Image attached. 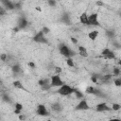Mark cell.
Masks as SVG:
<instances>
[{
    "instance_id": "6da1fadb",
    "label": "cell",
    "mask_w": 121,
    "mask_h": 121,
    "mask_svg": "<svg viewBox=\"0 0 121 121\" xmlns=\"http://www.w3.org/2000/svg\"><path fill=\"white\" fill-rule=\"evenodd\" d=\"M59 91V93L60 94V95H70L71 93H73L74 92V89L73 88H71L70 86H68V85H60V88L58 90Z\"/></svg>"
},
{
    "instance_id": "7a4b0ae2",
    "label": "cell",
    "mask_w": 121,
    "mask_h": 121,
    "mask_svg": "<svg viewBox=\"0 0 121 121\" xmlns=\"http://www.w3.org/2000/svg\"><path fill=\"white\" fill-rule=\"evenodd\" d=\"M62 84H63V82H62L60 76L56 75V76H53L51 78V85L52 86H60Z\"/></svg>"
},
{
    "instance_id": "3957f363",
    "label": "cell",
    "mask_w": 121,
    "mask_h": 121,
    "mask_svg": "<svg viewBox=\"0 0 121 121\" xmlns=\"http://www.w3.org/2000/svg\"><path fill=\"white\" fill-rule=\"evenodd\" d=\"M88 25H91V26H97L98 25L97 14L93 13L90 16H88Z\"/></svg>"
},
{
    "instance_id": "277c9868",
    "label": "cell",
    "mask_w": 121,
    "mask_h": 121,
    "mask_svg": "<svg viewBox=\"0 0 121 121\" xmlns=\"http://www.w3.org/2000/svg\"><path fill=\"white\" fill-rule=\"evenodd\" d=\"M34 41L35 42H37V43H46V40H45V38H44V36H43V31H40V32H38L36 35H35V37H34Z\"/></svg>"
},
{
    "instance_id": "5b68a950",
    "label": "cell",
    "mask_w": 121,
    "mask_h": 121,
    "mask_svg": "<svg viewBox=\"0 0 121 121\" xmlns=\"http://www.w3.org/2000/svg\"><path fill=\"white\" fill-rule=\"evenodd\" d=\"M60 53H61L63 56H65V57H70V56L72 55L71 50H70L66 45H63V44L60 47Z\"/></svg>"
},
{
    "instance_id": "8992f818",
    "label": "cell",
    "mask_w": 121,
    "mask_h": 121,
    "mask_svg": "<svg viewBox=\"0 0 121 121\" xmlns=\"http://www.w3.org/2000/svg\"><path fill=\"white\" fill-rule=\"evenodd\" d=\"M102 55L104 56V58L106 59H114V54L113 52H112L109 49H104L102 52Z\"/></svg>"
},
{
    "instance_id": "52a82bcc",
    "label": "cell",
    "mask_w": 121,
    "mask_h": 121,
    "mask_svg": "<svg viewBox=\"0 0 121 121\" xmlns=\"http://www.w3.org/2000/svg\"><path fill=\"white\" fill-rule=\"evenodd\" d=\"M37 112H38V114H40V115H46V114H48V112H47V111H46V108H45L43 105H39V106H38Z\"/></svg>"
},
{
    "instance_id": "ba28073f",
    "label": "cell",
    "mask_w": 121,
    "mask_h": 121,
    "mask_svg": "<svg viewBox=\"0 0 121 121\" xmlns=\"http://www.w3.org/2000/svg\"><path fill=\"white\" fill-rule=\"evenodd\" d=\"M110 108L107 106L106 103H100L96 106V111L97 112H105V111H109Z\"/></svg>"
},
{
    "instance_id": "9c48e42d",
    "label": "cell",
    "mask_w": 121,
    "mask_h": 121,
    "mask_svg": "<svg viewBox=\"0 0 121 121\" xmlns=\"http://www.w3.org/2000/svg\"><path fill=\"white\" fill-rule=\"evenodd\" d=\"M88 108H89V106H88V104H87V102L85 100L80 101L78 103V105L77 106V110H87Z\"/></svg>"
},
{
    "instance_id": "30bf717a",
    "label": "cell",
    "mask_w": 121,
    "mask_h": 121,
    "mask_svg": "<svg viewBox=\"0 0 121 121\" xmlns=\"http://www.w3.org/2000/svg\"><path fill=\"white\" fill-rule=\"evenodd\" d=\"M79 20H80V22H81L82 24L88 25V15H87L86 13H82V14L80 15V17H79Z\"/></svg>"
},
{
    "instance_id": "8fae6325",
    "label": "cell",
    "mask_w": 121,
    "mask_h": 121,
    "mask_svg": "<svg viewBox=\"0 0 121 121\" xmlns=\"http://www.w3.org/2000/svg\"><path fill=\"white\" fill-rule=\"evenodd\" d=\"M78 52H79V54H80L82 57H87V56H88L87 50H86V48L83 47V46H79V47H78Z\"/></svg>"
},
{
    "instance_id": "7c38bea8",
    "label": "cell",
    "mask_w": 121,
    "mask_h": 121,
    "mask_svg": "<svg viewBox=\"0 0 121 121\" xmlns=\"http://www.w3.org/2000/svg\"><path fill=\"white\" fill-rule=\"evenodd\" d=\"M97 35H98V31L94 30V31H91L88 36H89V38H90L91 40H95L96 37H97Z\"/></svg>"
},
{
    "instance_id": "4fadbf2b",
    "label": "cell",
    "mask_w": 121,
    "mask_h": 121,
    "mask_svg": "<svg viewBox=\"0 0 121 121\" xmlns=\"http://www.w3.org/2000/svg\"><path fill=\"white\" fill-rule=\"evenodd\" d=\"M18 25H19V27H20V28H24V27L27 25V22H26V19H21V20L19 21V24H18Z\"/></svg>"
},
{
    "instance_id": "5bb4252c",
    "label": "cell",
    "mask_w": 121,
    "mask_h": 121,
    "mask_svg": "<svg viewBox=\"0 0 121 121\" xmlns=\"http://www.w3.org/2000/svg\"><path fill=\"white\" fill-rule=\"evenodd\" d=\"M15 112L16 113H20V112H21V110L23 109V106L21 105V104H19V103H17L16 105H15Z\"/></svg>"
},
{
    "instance_id": "9a60e30c",
    "label": "cell",
    "mask_w": 121,
    "mask_h": 121,
    "mask_svg": "<svg viewBox=\"0 0 121 121\" xmlns=\"http://www.w3.org/2000/svg\"><path fill=\"white\" fill-rule=\"evenodd\" d=\"M86 93H87V94H94V93H95V92L94 87L89 86V87H87V88H86Z\"/></svg>"
},
{
    "instance_id": "2e32d148",
    "label": "cell",
    "mask_w": 121,
    "mask_h": 121,
    "mask_svg": "<svg viewBox=\"0 0 121 121\" xmlns=\"http://www.w3.org/2000/svg\"><path fill=\"white\" fill-rule=\"evenodd\" d=\"M13 85H14V87H16V88L23 89V85L21 84V82H20V81H14V82H13Z\"/></svg>"
},
{
    "instance_id": "e0dca14e",
    "label": "cell",
    "mask_w": 121,
    "mask_h": 121,
    "mask_svg": "<svg viewBox=\"0 0 121 121\" xmlns=\"http://www.w3.org/2000/svg\"><path fill=\"white\" fill-rule=\"evenodd\" d=\"M67 64H68L69 66H71V67H73V66H74V62H73L72 59L68 58V60H67Z\"/></svg>"
},
{
    "instance_id": "ac0fdd59",
    "label": "cell",
    "mask_w": 121,
    "mask_h": 121,
    "mask_svg": "<svg viewBox=\"0 0 121 121\" xmlns=\"http://www.w3.org/2000/svg\"><path fill=\"white\" fill-rule=\"evenodd\" d=\"M52 108H53L54 110H56V111H59V110L60 109V106L59 104H55V105L52 106Z\"/></svg>"
},
{
    "instance_id": "d6986e66",
    "label": "cell",
    "mask_w": 121,
    "mask_h": 121,
    "mask_svg": "<svg viewBox=\"0 0 121 121\" xmlns=\"http://www.w3.org/2000/svg\"><path fill=\"white\" fill-rule=\"evenodd\" d=\"M12 70H13L14 72H19V71H20V67H19L18 65H14L13 68H12Z\"/></svg>"
},
{
    "instance_id": "ffe728a7",
    "label": "cell",
    "mask_w": 121,
    "mask_h": 121,
    "mask_svg": "<svg viewBox=\"0 0 121 121\" xmlns=\"http://www.w3.org/2000/svg\"><path fill=\"white\" fill-rule=\"evenodd\" d=\"M112 109L117 111V110L120 109V105H119V104H113V105H112Z\"/></svg>"
},
{
    "instance_id": "44dd1931",
    "label": "cell",
    "mask_w": 121,
    "mask_h": 121,
    "mask_svg": "<svg viewBox=\"0 0 121 121\" xmlns=\"http://www.w3.org/2000/svg\"><path fill=\"white\" fill-rule=\"evenodd\" d=\"M74 92L76 93V95H77V96H78V97H81V96H82V94H81V93H79L78 91H77V90H74Z\"/></svg>"
},
{
    "instance_id": "7402d4cb",
    "label": "cell",
    "mask_w": 121,
    "mask_h": 121,
    "mask_svg": "<svg viewBox=\"0 0 121 121\" xmlns=\"http://www.w3.org/2000/svg\"><path fill=\"white\" fill-rule=\"evenodd\" d=\"M110 78H111V76H110V75H106V76L103 77V80H108V79H110Z\"/></svg>"
},
{
    "instance_id": "603a6c76",
    "label": "cell",
    "mask_w": 121,
    "mask_h": 121,
    "mask_svg": "<svg viewBox=\"0 0 121 121\" xmlns=\"http://www.w3.org/2000/svg\"><path fill=\"white\" fill-rule=\"evenodd\" d=\"M48 3H49V5L50 6H55V0H48Z\"/></svg>"
},
{
    "instance_id": "cb8c5ba5",
    "label": "cell",
    "mask_w": 121,
    "mask_h": 121,
    "mask_svg": "<svg viewBox=\"0 0 121 121\" xmlns=\"http://www.w3.org/2000/svg\"><path fill=\"white\" fill-rule=\"evenodd\" d=\"M113 73H114L115 75H119V69H118V68H114V69H113Z\"/></svg>"
},
{
    "instance_id": "d4e9b609",
    "label": "cell",
    "mask_w": 121,
    "mask_h": 121,
    "mask_svg": "<svg viewBox=\"0 0 121 121\" xmlns=\"http://www.w3.org/2000/svg\"><path fill=\"white\" fill-rule=\"evenodd\" d=\"M0 58H1V60H6V58H7V56H6L5 54H2V55L0 56Z\"/></svg>"
},
{
    "instance_id": "484cf974",
    "label": "cell",
    "mask_w": 121,
    "mask_h": 121,
    "mask_svg": "<svg viewBox=\"0 0 121 121\" xmlns=\"http://www.w3.org/2000/svg\"><path fill=\"white\" fill-rule=\"evenodd\" d=\"M120 84H121V80H120V79H116V80H115V85L120 86Z\"/></svg>"
},
{
    "instance_id": "4316f807",
    "label": "cell",
    "mask_w": 121,
    "mask_h": 121,
    "mask_svg": "<svg viewBox=\"0 0 121 121\" xmlns=\"http://www.w3.org/2000/svg\"><path fill=\"white\" fill-rule=\"evenodd\" d=\"M55 71H56V73H60V72H61V69H60V67H56Z\"/></svg>"
},
{
    "instance_id": "83f0119b",
    "label": "cell",
    "mask_w": 121,
    "mask_h": 121,
    "mask_svg": "<svg viewBox=\"0 0 121 121\" xmlns=\"http://www.w3.org/2000/svg\"><path fill=\"white\" fill-rule=\"evenodd\" d=\"M5 12H6L5 9H4L3 8H0V15H1V14H5Z\"/></svg>"
},
{
    "instance_id": "f1b7e54d",
    "label": "cell",
    "mask_w": 121,
    "mask_h": 121,
    "mask_svg": "<svg viewBox=\"0 0 121 121\" xmlns=\"http://www.w3.org/2000/svg\"><path fill=\"white\" fill-rule=\"evenodd\" d=\"M43 33H44V32H45V33H48V32H49V29H48L47 27H43Z\"/></svg>"
},
{
    "instance_id": "f546056e",
    "label": "cell",
    "mask_w": 121,
    "mask_h": 121,
    "mask_svg": "<svg viewBox=\"0 0 121 121\" xmlns=\"http://www.w3.org/2000/svg\"><path fill=\"white\" fill-rule=\"evenodd\" d=\"M71 40H72V42H73V43H75V44H76V43H78V41H77V40H76L75 38H71Z\"/></svg>"
},
{
    "instance_id": "4dcf8cb0",
    "label": "cell",
    "mask_w": 121,
    "mask_h": 121,
    "mask_svg": "<svg viewBox=\"0 0 121 121\" xmlns=\"http://www.w3.org/2000/svg\"><path fill=\"white\" fill-rule=\"evenodd\" d=\"M28 65H29V66H31V67H34V66H35L33 62H29V63H28Z\"/></svg>"
},
{
    "instance_id": "1f68e13d",
    "label": "cell",
    "mask_w": 121,
    "mask_h": 121,
    "mask_svg": "<svg viewBox=\"0 0 121 121\" xmlns=\"http://www.w3.org/2000/svg\"><path fill=\"white\" fill-rule=\"evenodd\" d=\"M92 80H93V81H95V82H96V78H92Z\"/></svg>"
},
{
    "instance_id": "d6a6232c",
    "label": "cell",
    "mask_w": 121,
    "mask_h": 121,
    "mask_svg": "<svg viewBox=\"0 0 121 121\" xmlns=\"http://www.w3.org/2000/svg\"><path fill=\"white\" fill-rule=\"evenodd\" d=\"M96 5H99V6H101V5H102V3H101V2H97V3H96Z\"/></svg>"
}]
</instances>
